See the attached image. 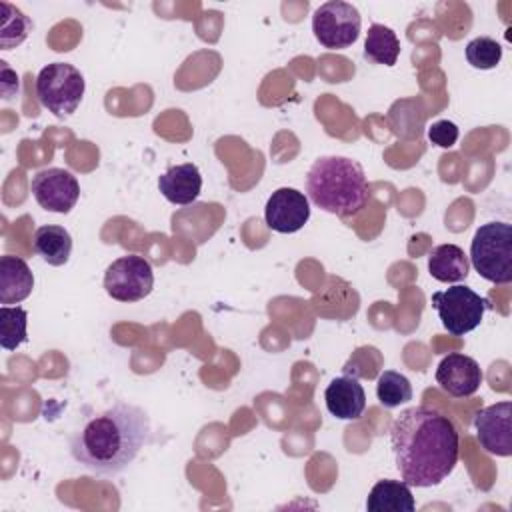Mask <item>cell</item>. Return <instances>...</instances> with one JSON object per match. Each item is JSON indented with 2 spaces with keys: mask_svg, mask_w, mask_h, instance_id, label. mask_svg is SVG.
<instances>
[{
  "mask_svg": "<svg viewBox=\"0 0 512 512\" xmlns=\"http://www.w3.org/2000/svg\"><path fill=\"white\" fill-rule=\"evenodd\" d=\"M390 448L402 480L408 486L430 488L452 474L460 440L448 416L430 406H412L394 418Z\"/></svg>",
  "mask_w": 512,
  "mask_h": 512,
  "instance_id": "cell-1",
  "label": "cell"
},
{
  "mask_svg": "<svg viewBox=\"0 0 512 512\" xmlns=\"http://www.w3.org/2000/svg\"><path fill=\"white\" fill-rule=\"evenodd\" d=\"M152 426L144 408L118 400L86 418L70 436V456L98 476L126 470L150 442Z\"/></svg>",
  "mask_w": 512,
  "mask_h": 512,
  "instance_id": "cell-2",
  "label": "cell"
},
{
  "mask_svg": "<svg viewBox=\"0 0 512 512\" xmlns=\"http://www.w3.org/2000/svg\"><path fill=\"white\" fill-rule=\"evenodd\" d=\"M306 194L324 212L354 216L368 202L364 168L346 156H320L308 170Z\"/></svg>",
  "mask_w": 512,
  "mask_h": 512,
  "instance_id": "cell-3",
  "label": "cell"
},
{
  "mask_svg": "<svg viewBox=\"0 0 512 512\" xmlns=\"http://www.w3.org/2000/svg\"><path fill=\"white\" fill-rule=\"evenodd\" d=\"M474 270L494 284L512 280V226L508 222L482 224L470 244Z\"/></svg>",
  "mask_w": 512,
  "mask_h": 512,
  "instance_id": "cell-4",
  "label": "cell"
},
{
  "mask_svg": "<svg viewBox=\"0 0 512 512\" xmlns=\"http://www.w3.org/2000/svg\"><path fill=\"white\" fill-rule=\"evenodd\" d=\"M86 82L82 72L68 62H52L36 76V96L56 118H68L82 102Z\"/></svg>",
  "mask_w": 512,
  "mask_h": 512,
  "instance_id": "cell-5",
  "label": "cell"
},
{
  "mask_svg": "<svg viewBox=\"0 0 512 512\" xmlns=\"http://www.w3.org/2000/svg\"><path fill=\"white\" fill-rule=\"evenodd\" d=\"M430 302L432 308L438 312L442 326L454 336H464L478 328L488 308L486 298L462 284H454L448 290L434 292Z\"/></svg>",
  "mask_w": 512,
  "mask_h": 512,
  "instance_id": "cell-6",
  "label": "cell"
},
{
  "mask_svg": "<svg viewBox=\"0 0 512 512\" xmlns=\"http://www.w3.org/2000/svg\"><path fill=\"white\" fill-rule=\"evenodd\" d=\"M362 18L356 6L342 0H330L316 8L312 16L314 38L330 50H344L360 36Z\"/></svg>",
  "mask_w": 512,
  "mask_h": 512,
  "instance_id": "cell-7",
  "label": "cell"
},
{
  "mask_svg": "<svg viewBox=\"0 0 512 512\" xmlns=\"http://www.w3.org/2000/svg\"><path fill=\"white\" fill-rule=\"evenodd\" d=\"M154 288L152 264L140 254L116 258L104 272V290L118 302H138Z\"/></svg>",
  "mask_w": 512,
  "mask_h": 512,
  "instance_id": "cell-8",
  "label": "cell"
},
{
  "mask_svg": "<svg viewBox=\"0 0 512 512\" xmlns=\"http://www.w3.org/2000/svg\"><path fill=\"white\" fill-rule=\"evenodd\" d=\"M30 190L44 210L56 214H68L80 198V184L76 176L64 168H44L36 172Z\"/></svg>",
  "mask_w": 512,
  "mask_h": 512,
  "instance_id": "cell-9",
  "label": "cell"
},
{
  "mask_svg": "<svg viewBox=\"0 0 512 512\" xmlns=\"http://www.w3.org/2000/svg\"><path fill=\"white\" fill-rule=\"evenodd\" d=\"M512 402L502 400L482 408L474 418L480 446L494 456L512 454Z\"/></svg>",
  "mask_w": 512,
  "mask_h": 512,
  "instance_id": "cell-10",
  "label": "cell"
},
{
  "mask_svg": "<svg viewBox=\"0 0 512 512\" xmlns=\"http://www.w3.org/2000/svg\"><path fill=\"white\" fill-rule=\"evenodd\" d=\"M310 218L308 196L296 188H278L266 202L264 220L280 234L298 232Z\"/></svg>",
  "mask_w": 512,
  "mask_h": 512,
  "instance_id": "cell-11",
  "label": "cell"
},
{
  "mask_svg": "<svg viewBox=\"0 0 512 512\" xmlns=\"http://www.w3.org/2000/svg\"><path fill=\"white\" fill-rule=\"evenodd\" d=\"M436 382L454 398L472 396L482 384V370L472 356L452 352L436 368Z\"/></svg>",
  "mask_w": 512,
  "mask_h": 512,
  "instance_id": "cell-12",
  "label": "cell"
},
{
  "mask_svg": "<svg viewBox=\"0 0 512 512\" xmlns=\"http://www.w3.org/2000/svg\"><path fill=\"white\" fill-rule=\"evenodd\" d=\"M324 402L332 416L356 420L366 408V394L354 376H338L324 390Z\"/></svg>",
  "mask_w": 512,
  "mask_h": 512,
  "instance_id": "cell-13",
  "label": "cell"
},
{
  "mask_svg": "<svg viewBox=\"0 0 512 512\" xmlns=\"http://www.w3.org/2000/svg\"><path fill=\"white\" fill-rule=\"evenodd\" d=\"M158 190L172 204H178V206L192 204L202 190V176L198 166L192 162H184L168 168L158 178Z\"/></svg>",
  "mask_w": 512,
  "mask_h": 512,
  "instance_id": "cell-14",
  "label": "cell"
},
{
  "mask_svg": "<svg viewBox=\"0 0 512 512\" xmlns=\"http://www.w3.org/2000/svg\"><path fill=\"white\" fill-rule=\"evenodd\" d=\"M34 288V274L30 266L18 256L0 258V304H18L30 296Z\"/></svg>",
  "mask_w": 512,
  "mask_h": 512,
  "instance_id": "cell-15",
  "label": "cell"
},
{
  "mask_svg": "<svg viewBox=\"0 0 512 512\" xmlns=\"http://www.w3.org/2000/svg\"><path fill=\"white\" fill-rule=\"evenodd\" d=\"M370 512H412L416 508L410 486L404 480H378L366 500Z\"/></svg>",
  "mask_w": 512,
  "mask_h": 512,
  "instance_id": "cell-16",
  "label": "cell"
},
{
  "mask_svg": "<svg viewBox=\"0 0 512 512\" xmlns=\"http://www.w3.org/2000/svg\"><path fill=\"white\" fill-rule=\"evenodd\" d=\"M32 250L50 266H62L70 258L72 236L64 226H40L32 236Z\"/></svg>",
  "mask_w": 512,
  "mask_h": 512,
  "instance_id": "cell-17",
  "label": "cell"
},
{
  "mask_svg": "<svg viewBox=\"0 0 512 512\" xmlns=\"http://www.w3.org/2000/svg\"><path fill=\"white\" fill-rule=\"evenodd\" d=\"M468 270V256L456 244H438L428 256V272L438 282H460Z\"/></svg>",
  "mask_w": 512,
  "mask_h": 512,
  "instance_id": "cell-18",
  "label": "cell"
},
{
  "mask_svg": "<svg viewBox=\"0 0 512 512\" xmlns=\"http://www.w3.org/2000/svg\"><path fill=\"white\" fill-rule=\"evenodd\" d=\"M364 56L376 64L394 66L400 56V40L396 32L384 24H372L366 32Z\"/></svg>",
  "mask_w": 512,
  "mask_h": 512,
  "instance_id": "cell-19",
  "label": "cell"
},
{
  "mask_svg": "<svg viewBox=\"0 0 512 512\" xmlns=\"http://www.w3.org/2000/svg\"><path fill=\"white\" fill-rule=\"evenodd\" d=\"M32 30L30 18L10 2H0V46L10 50L20 46Z\"/></svg>",
  "mask_w": 512,
  "mask_h": 512,
  "instance_id": "cell-20",
  "label": "cell"
},
{
  "mask_svg": "<svg viewBox=\"0 0 512 512\" xmlns=\"http://www.w3.org/2000/svg\"><path fill=\"white\" fill-rule=\"evenodd\" d=\"M28 314L20 306H0V346L16 350L28 340Z\"/></svg>",
  "mask_w": 512,
  "mask_h": 512,
  "instance_id": "cell-21",
  "label": "cell"
},
{
  "mask_svg": "<svg viewBox=\"0 0 512 512\" xmlns=\"http://www.w3.org/2000/svg\"><path fill=\"white\" fill-rule=\"evenodd\" d=\"M376 396L384 408H396L412 400V384L404 374L384 370L376 382Z\"/></svg>",
  "mask_w": 512,
  "mask_h": 512,
  "instance_id": "cell-22",
  "label": "cell"
},
{
  "mask_svg": "<svg viewBox=\"0 0 512 512\" xmlns=\"http://www.w3.org/2000/svg\"><path fill=\"white\" fill-rule=\"evenodd\" d=\"M466 60L472 68L490 70L502 60V46L490 36H478L466 44Z\"/></svg>",
  "mask_w": 512,
  "mask_h": 512,
  "instance_id": "cell-23",
  "label": "cell"
},
{
  "mask_svg": "<svg viewBox=\"0 0 512 512\" xmlns=\"http://www.w3.org/2000/svg\"><path fill=\"white\" fill-rule=\"evenodd\" d=\"M458 126L450 120H436L430 128H428V138L432 144L440 146V148H452L458 140Z\"/></svg>",
  "mask_w": 512,
  "mask_h": 512,
  "instance_id": "cell-24",
  "label": "cell"
},
{
  "mask_svg": "<svg viewBox=\"0 0 512 512\" xmlns=\"http://www.w3.org/2000/svg\"><path fill=\"white\" fill-rule=\"evenodd\" d=\"M0 88H2V98L12 100L18 94V74L8 68L4 60H0Z\"/></svg>",
  "mask_w": 512,
  "mask_h": 512,
  "instance_id": "cell-25",
  "label": "cell"
}]
</instances>
